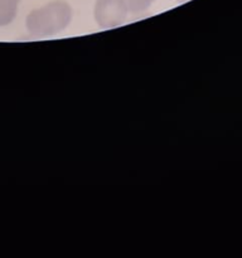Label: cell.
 Here are the masks:
<instances>
[{
    "label": "cell",
    "instance_id": "7a4b0ae2",
    "mask_svg": "<svg viewBox=\"0 0 242 258\" xmlns=\"http://www.w3.org/2000/svg\"><path fill=\"white\" fill-rule=\"evenodd\" d=\"M129 10L124 0H96L93 18L102 29H111L124 24Z\"/></svg>",
    "mask_w": 242,
    "mask_h": 258
},
{
    "label": "cell",
    "instance_id": "5b68a950",
    "mask_svg": "<svg viewBox=\"0 0 242 258\" xmlns=\"http://www.w3.org/2000/svg\"><path fill=\"white\" fill-rule=\"evenodd\" d=\"M176 2H178L179 4H184V3H188L191 2V0H176Z\"/></svg>",
    "mask_w": 242,
    "mask_h": 258
},
{
    "label": "cell",
    "instance_id": "6da1fadb",
    "mask_svg": "<svg viewBox=\"0 0 242 258\" xmlns=\"http://www.w3.org/2000/svg\"><path fill=\"white\" fill-rule=\"evenodd\" d=\"M72 18V7L67 2L53 0L43 7L33 9L25 19V27L33 37H52L67 29Z\"/></svg>",
    "mask_w": 242,
    "mask_h": 258
},
{
    "label": "cell",
    "instance_id": "3957f363",
    "mask_svg": "<svg viewBox=\"0 0 242 258\" xmlns=\"http://www.w3.org/2000/svg\"><path fill=\"white\" fill-rule=\"evenodd\" d=\"M22 0H0V27H7L14 22Z\"/></svg>",
    "mask_w": 242,
    "mask_h": 258
},
{
    "label": "cell",
    "instance_id": "277c9868",
    "mask_svg": "<svg viewBox=\"0 0 242 258\" xmlns=\"http://www.w3.org/2000/svg\"><path fill=\"white\" fill-rule=\"evenodd\" d=\"M128 8L129 13L131 14H140L146 12L156 0H124Z\"/></svg>",
    "mask_w": 242,
    "mask_h": 258
}]
</instances>
